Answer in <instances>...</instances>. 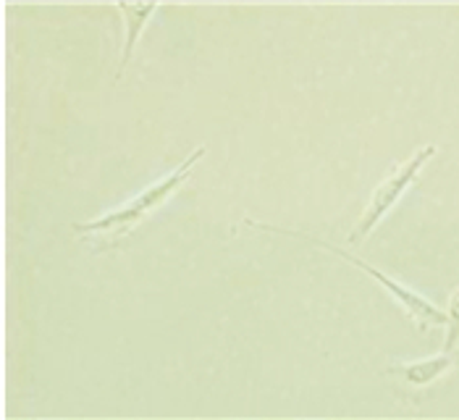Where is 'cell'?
Wrapping results in <instances>:
<instances>
[{
    "instance_id": "cell-4",
    "label": "cell",
    "mask_w": 459,
    "mask_h": 420,
    "mask_svg": "<svg viewBox=\"0 0 459 420\" xmlns=\"http://www.w3.org/2000/svg\"><path fill=\"white\" fill-rule=\"evenodd\" d=\"M455 365V352H444L438 357H428L420 363H404V365H391L389 373L402 379L404 384L415 386V389H423V386L438 381L449 368Z\"/></svg>"
},
{
    "instance_id": "cell-2",
    "label": "cell",
    "mask_w": 459,
    "mask_h": 420,
    "mask_svg": "<svg viewBox=\"0 0 459 420\" xmlns=\"http://www.w3.org/2000/svg\"><path fill=\"white\" fill-rule=\"evenodd\" d=\"M249 226H255V229H263V232H279V234H286V237H297V240H305V242H310V245L323 247V249H328V252H333V255H339V258H344V260H350L352 266H357L359 271H365L370 279H376L386 292H391V297L404 308V313L410 315L420 328H428V326H446L449 323V315L444 313V311H438L433 302H428L425 297H420L418 292H412V289H407L404 284H399V281L389 279L386 274H381L378 268H373V266H368L365 260H359V258H354L352 252H344V249H339V247H331L325 245V242H320V240H310L307 234H302V232H289V229H276V226H265V223H257V221H247Z\"/></svg>"
},
{
    "instance_id": "cell-6",
    "label": "cell",
    "mask_w": 459,
    "mask_h": 420,
    "mask_svg": "<svg viewBox=\"0 0 459 420\" xmlns=\"http://www.w3.org/2000/svg\"><path fill=\"white\" fill-rule=\"evenodd\" d=\"M446 315H449V323H446V342H444V352H455L459 345V286L455 289L452 300H449V308H446Z\"/></svg>"
},
{
    "instance_id": "cell-3",
    "label": "cell",
    "mask_w": 459,
    "mask_h": 420,
    "mask_svg": "<svg viewBox=\"0 0 459 420\" xmlns=\"http://www.w3.org/2000/svg\"><path fill=\"white\" fill-rule=\"evenodd\" d=\"M436 155V144H425L423 150H418L404 166H399V169H394L376 189H373V197H370V203H368V208L362 213V218H359V223H357V229H354V234L350 237L352 242H359V240H365L373 229H376V223L389 213L396 203H399V197L410 189V184L418 179L420 174V169H423L425 163L430 161Z\"/></svg>"
},
{
    "instance_id": "cell-1",
    "label": "cell",
    "mask_w": 459,
    "mask_h": 420,
    "mask_svg": "<svg viewBox=\"0 0 459 420\" xmlns=\"http://www.w3.org/2000/svg\"><path fill=\"white\" fill-rule=\"evenodd\" d=\"M205 155V147H197L178 169H174L169 176L158 179L155 184H150L147 189H142L140 195H134L129 203H124L121 208L110 210L106 215L95 218V221H84V223H74V232L84 234V237H113V240H121L126 237L129 232H134V226L140 223L142 218H147L150 213L160 208L178 187L189 179L192 174V166Z\"/></svg>"
},
{
    "instance_id": "cell-5",
    "label": "cell",
    "mask_w": 459,
    "mask_h": 420,
    "mask_svg": "<svg viewBox=\"0 0 459 420\" xmlns=\"http://www.w3.org/2000/svg\"><path fill=\"white\" fill-rule=\"evenodd\" d=\"M116 8L121 11V16L126 19V45H124V53H121V64H118V74L116 79H121V74L126 69L132 53H134V45H137V37H140L144 22L155 13V5H129V3H116Z\"/></svg>"
}]
</instances>
